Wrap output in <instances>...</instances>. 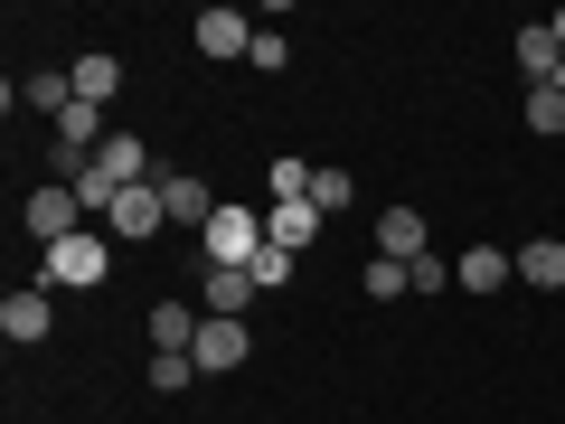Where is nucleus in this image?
<instances>
[{
    "mask_svg": "<svg viewBox=\"0 0 565 424\" xmlns=\"http://www.w3.org/2000/svg\"><path fill=\"white\" fill-rule=\"evenodd\" d=\"M104 274H114V245H104L95 226H76L66 245H47V293H95Z\"/></svg>",
    "mask_w": 565,
    "mask_h": 424,
    "instance_id": "nucleus-1",
    "label": "nucleus"
},
{
    "mask_svg": "<svg viewBox=\"0 0 565 424\" xmlns=\"http://www.w3.org/2000/svg\"><path fill=\"white\" fill-rule=\"evenodd\" d=\"M199 245H207V264H236V274H245V264H255L274 236H264V208H236V199H226L217 218H207V236H199Z\"/></svg>",
    "mask_w": 565,
    "mask_h": 424,
    "instance_id": "nucleus-2",
    "label": "nucleus"
},
{
    "mask_svg": "<svg viewBox=\"0 0 565 424\" xmlns=\"http://www.w3.org/2000/svg\"><path fill=\"white\" fill-rule=\"evenodd\" d=\"M20 218H29V236H39V245H66V236L85 226V199H76L66 180H47V189H29V208H20Z\"/></svg>",
    "mask_w": 565,
    "mask_h": 424,
    "instance_id": "nucleus-3",
    "label": "nucleus"
},
{
    "mask_svg": "<svg viewBox=\"0 0 565 424\" xmlns=\"http://www.w3.org/2000/svg\"><path fill=\"white\" fill-rule=\"evenodd\" d=\"M104 226H114L122 245H141V236H161V226H170V199H161V180H141V189H122V199H114V218H104Z\"/></svg>",
    "mask_w": 565,
    "mask_h": 424,
    "instance_id": "nucleus-4",
    "label": "nucleus"
},
{
    "mask_svg": "<svg viewBox=\"0 0 565 424\" xmlns=\"http://www.w3.org/2000/svg\"><path fill=\"white\" fill-rule=\"evenodd\" d=\"M189 39H199V57H245V47H255V29H245V10H199V20H189Z\"/></svg>",
    "mask_w": 565,
    "mask_h": 424,
    "instance_id": "nucleus-5",
    "label": "nucleus"
},
{
    "mask_svg": "<svg viewBox=\"0 0 565 424\" xmlns=\"http://www.w3.org/2000/svg\"><path fill=\"white\" fill-rule=\"evenodd\" d=\"M151 180H161V199H170V226H199V236H207V218L226 208L207 180H180V170H151Z\"/></svg>",
    "mask_w": 565,
    "mask_h": 424,
    "instance_id": "nucleus-6",
    "label": "nucleus"
},
{
    "mask_svg": "<svg viewBox=\"0 0 565 424\" xmlns=\"http://www.w3.org/2000/svg\"><path fill=\"white\" fill-rule=\"evenodd\" d=\"M264 236H274L282 255H311V245H321V208H311V199H282V208H264Z\"/></svg>",
    "mask_w": 565,
    "mask_h": 424,
    "instance_id": "nucleus-7",
    "label": "nucleus"
},
{
    "mask_svg": "<svg viewBox=\"0 0 565 424\" xmlns=\"http://www.w3.org/2000/svg\"><path fill=\"white\" fill-rule=\"evenodd\" d=\"M245 303H255V274L207 264V283H199V311H207V321H245Z\"/></svg>",
    "mask_w": 565,
    "mask_h": 424,
    "instance_id": "nucleus-8",
    "label": "nucleus"
},
{
    "mask_svg": "<svg viewBox=\"0 0 565 424\" xmlns=\"http://www.w3.org/2000/svg\"><path fill=\"white\" fill-rule=\"evenodd\" d=\"M0 330H10V340H47V330H57V303H47V283H29V293H10V303H0Z\"/></svg>",
    "mask_w": 565,
    "mask_h": 424,
    "instance_id": "nucleus-9",
    "label": "nucleus"
},
{
    "mask_svg": "<svg viewBox=\"0 0 565 424\" xmlns=\"http://www.w3.org/2000/svg\"><path fill=\"white\" fill-rule=\"evenodd\" d=\"M452 283H462V293H500V283H519V255H509V245H471V255L452 264Z\"/></svg>",
    "mask_w": 565,
    "mask_h": 424,
    "instance_id": "nucleus-10",
    "label": "nucleus"
},
{
    "mask_svg": "<svg viewBox=\"0 0 565 424\" xmlns=\"http://www.w3.org/2000/svg\"><path fill=\"white\" fill-rule=\"evenodd\" d=\"M189 359H199V378H226V368H245V321H207Z\"/></svg>",
    "mask_w": 565,
    "mask_h": 424,
    "instance_id": "nucleus-11",
    "label": "nucleus"
},
{
    "mask_svg": "<svg viewBox=\"0 0 565 424\" xmlns=\"http://www.w3.org/2000/svg\"><path fill=\"white\" fill-rule=\"evenodd\" d=\"M151 349H199V330H207V311H189V303H151Z\"/></svg>",
    "mask_w": 565,
    "mask_h": 424,
    "instance_id": "nucleus-12",
    "label": "nucleus"
},
{
    "mask_svg": "<svg viewBox=\"0 0 565 424\" xmlns=\"http://www.w3.org/2000/svg\"><path fill=\"white\" fill-rule=\"evenodd\" d=\"M509 255H519V283L565 293V245H556V236H527V245H509Z\"/></svg>",
    "mask_w": 565,
    "mask_h": 424,
    "instance_id": "nucleus-13",
    "label": "nucleus"
},
{
    "mask_svg": "<svg viewBox=\"0 0 565 424\" xmlns=\"http://www.w3.org/2000/svg\"><path fill=\"white\" fill-rule=\"evenodd\" d=\"M66 76H76V104H114L122 95V57H104V47H95V57H76Z\"/></svg>",
    "mask_w": 565,
    "mask_h": 424,
    "instance_id": "nucleus-14",
    "label": "nucleus"
},
{
    "mask_svg": "<svg viewBox=\"0 0 565 424\" xmlns=\"http://www.w3.org/2000/svg\"><path fill=\"white\" fill-rule=\"evenodd\" d=\"M519 66H527V85H556V66H565V47H556V29H519Z\"/></svg>",
    "mask_w": 565,
    "mask_h": 424,
    "instance_id": "nucleus-15",
    "label": "nucleus"
},
{
    "mask_svg": "<svg viewBox=\"0 0 565 424\" xmlns=\"http://www.w3.org/2000/svg\"><path fill=\"white\" fill-rule=\"evenodd\" d=\"M377 255H396V264L424 255V218H415V208H386V218H377Z\"/></svg>",
    "mask_w": 565,
    "mask_h": 424,
    "instance_id": "nucleus-16",
    "label": "nucleus"
},
{
    "mask_svg": "<svg viewBox=\"0 0 565 424\" xmlns=\"http://www.w3.org/2000/svg\"><path fill=\"white\" fill-rule=\"evenodd\" d=\"M20 104H29V114H47V123H57L66 104H76V76H66V66H47V76H29V85H20Z\"/></svg>",
    "mask_w": 565,
    "mask_h": 424,
    "instance_id": "nucleus-17",
    "label": "nucleus"
},
{
    "mask_svg": "<svg viewBox=\"0 0 565 424\" xmlns=\"http://www.w3.org/2000/svg\"><path fill=\"white\" fill-rule=\"evenodd\" d=\"M311 180H321V170H311V161H292V151H282V161L264 170V189H274V208H282V199H311Z\"/></svg>",
    "mask_w": 565,
    "mask_h": 424,
    "instance_id": "nucleus-18",
    "label": "nucleus"
},
{
    "mask_svg": "<svg viewBox=\"0 0 565 424\" xmlns=\"http://www.w3.org/2000/svg\"><path fill=\"white\" fill-rule=\"evenodd\" d=\"M527 132H537V141L565 132V95H556V85H527Z\"/></svg>",
    "mask_w": 565,
    "mask_h": 424,
    "instance_id": "nucleus-19",
    "label": "nucleus"
},
{
    "mask_svg": "<svg viewBox=\"0 0 565 424\" xmlns=\"http://www.w3.org/2000/svg\"><path fill=\"white\" fill-rule=\"evenodd\" d=\"M359 283H367V303H396V293H415L396 255H367V274H359Z\"/></svg>",
    "mask_w": 565,
    "mask_h": 424,
    "instance_id": "nucleus-20",
    "label": "nucleus"
},
{
    "mask_svg": "<svg viewBox=\"0 0 565 424\" xmlns=\"http://www.w3.org/2000/svg\"><path fill=\"white\" fill-rule=\"evenodd\" d=\"M189 378H199V359H189V349H151V386H161V396H180Z\"/></svg>",
    "mask_w": 565,
    "mask_h": 424,
    "instance_id": "nucleus-21",
    "label": "nucleus"
},
{
    "mask_svg": "<svg viewBox=\"0 0 565 424\" xmlns=\"http://www.w3.org/2000/svg\"><path fill=\"white\" fill-rule=\"evenodd\" d=\"M245 274H255V293H282V283H292V255H282V245H264Z\"/></svg>",
    "mask_w": 565,
    "mask_h": 424,
    "instance_id": "nucleus-22",
    "label": "nucleus"
},
{
    "mask_svg": "<svg viewBox=\"0 0 565 424\" xmlns=\"http://www.w3.org/2000/svg\"><path fill=\"white\" fill-rule=\"evenodd\" d=\"M349 199H359V180H349V170H321V180H311V208H321V218H330V208H349Z\"/></svg>",
    "mask_w": 565,
    "mask_h": 424,
    "instance_id": "nucleus-23",
    "label": "nucleus"
},
{
    "mask_svg": "<svg viewBox=\"0 0 565 424\" xmlns=\"http://www.w3.org/2000/svg\"><path fill=\"white\" fill-rule=\"evenodd\" d=\"M245 57H255L264 76H282V66H292V47H282V29H255V47H245Z\"/></svg>",
    "mask_w": 565,
    "mask_h": 424,
    "instance_id": "nucleus-24",
    "label": "nucleus"
},
{
    "mask_svg": "<svg viewBox=\"0 0 565 424\" xmlns=\"http://www.w3.org/2000/svg\"><path fill=\"white\" fill-rule=\"evenodd\" d=\"M405 283H415V293H444L452 264H444V255H415V264H405Z\"/></svg>",
    "mask_w": 565,
    "mask_h": 424,
    "instance_id": "nucleus-25",
    "label": "nucleus"
},
{
    "mask_svg": "<svg viewBox=\"0 0 565 424\" xmlns=\"http://www.w3.org/2000/svg\"><path fill=\"white\" fill-rule=\"evenodd\" d=\"M546 29H556V47H565V10H556V20H546Z\"/></svg>",
    "mask_w": 565,
    "mask_h": 424,
    "instance_id": "nucleus-26",
    "label": "nucleus"
},
{
    "mask_svg": "<svg viewBox=\"0 0 565 424\" xmlns=\"http://www.w3.org/2000/svg\"><path fill=\"white\" fill-rule=\"evenodd\" d=\"M556 95H565V66H556Z\"/></svg>",
    "mask_w": 565,
    "mask_h": 424,
    "instance_id": "nucleus-27",
    "label": "nucleus"
}]
</instances>
